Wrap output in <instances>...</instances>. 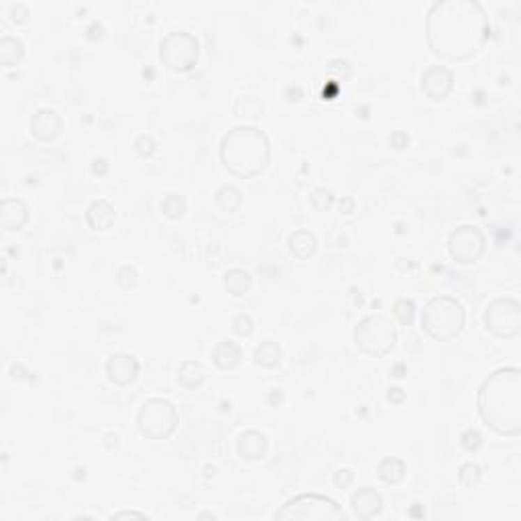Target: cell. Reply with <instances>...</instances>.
<instances>
[{
  "mask_svg": "<svg viewBox=\"0 0 521 521\" xmlns=\"http://www.w3.org/2000/svg\"><path fill=\"white\" fill-rule=\"evenodd\" d=\"M432 52L450 61H465L483 49L489 37V19L476 0H440L426 21Z\"/></svg>",
  "mask_w": 521,
  "mask_h": 521,
  "instance_id": "1",
  "label": "cell"
},
{
  "mask_svg": "<svg viewBox=\"0 0 521 521\" xmlns=\"http://www.w3.org/2000/svg\"><path fill=\"white\" fill-rule=\"evenodd\" d=\"M479 412L485 423L501 436L521 432V371L499 368L485 379L479 391Z\"/></svg>",
  "mask_w": 521,
  "mask_h": 521,
  "instance_id": "2",
  "label": "cell"
},
{
  "mask_svg": "<svg viewBox=\"0 0 521 521\" xmlns=\"http://www.w3.org/2000/svg\"><path fill=\"white\" fill-rule=\"evenodd\" d=\"M220 159L233 176L249 180L269 165L271 143L267 134L255 127H235L220 143Z\"/></svg>",
  "mask_w": 521,
  "mask_h": 521,
  "instance_id": "3",
  "label": "cell"
},
{
  "mask_svg": "<svg viewBox=\"0 0 521 521\" xmlns=\"http://www.w3.org/2000/svg\"><path fill=\"white\" fill-rule=\"evenodd\" d=\"M467 322V313L462 304L452 295H436L432 297L423 312H421V326L434 340L456 339Z\"/></svg>",
  "mask_w": 521,
  "mask_h": 521,
  "instance_id": "4",
  "label": "cell"
},
{
  "mask_svg": "<svg viewBox=\"0 0 521 521\" xmlns=\"http://www.w3.org/2000/svg\"><path fill=\"white\" fill-rule=\"evenodd\" d=\"M275 520H300V521H344L346 513L339 507L336 501L316 493H306L289 499L286 505L275 511Z\"/></svg>",
  "mask_w": 521,
  "mask_h": 521,
  "instance_id": "5",
  "label": "cell"
},
{
  "mask_svg": "<svg viewBox=\"0 0 521 521\" xmlns=\"http://www.w3.org/2000/svg\"><path fill=\"white\" fill-rule=\"evenodd\" d=\"M357 346L373 359H381L389 355L391 348L395 346L397 332L389 320L381 313H371L365 320L359 322L355 330Z\"/></svg>",
  "mask_w": 521,
  "mask_h": 521,
  "instance_id": "6",
  "label": "cell"
},
{
  "mask_svg": "<svg viewBox=\"0 0 521 521\" xmlns=\"http://www.w3.org/2000/svg\"><path fill=\"white\" fill-rule=\"evenodd\" d=\"M137 421H139L141 434L147 436L149 440H165L176 432V428L180 423V416H178V410L171 401L153 397V399L143 403V407L137 416Z\"/></svg>",
  "mask_w": 521,
  "mask_h": 521,
  "instance_id": "7",
  "label": "cell"
},
{
  "mask_svg": "<svg viewBox=\"0 0 521 521\" xmlns=\"http://www.w3.org/2000/svg\"><path fill=\"white\" fill-rule=\"evenodd\" d=\"M200 57V43L187 31H173L169 33L159 45V59L171 72H189L196 68Z\"/></svg>",
  "mask_w": 521,
  "mask_h": 521,
  "instance_id": "8",
  "label": "cell"
},
{
  "mask_svg": "<svg viewBox=\"0 0 521 521\" xmlns=\"http://www.w3.org/2000/svg\"><path fill=\"white\" fill-rule=\"evenodd\" d=\"M487 328L499 339H513L521 332V306L513 297H497L485 312Z\"/></svg>",
  "mask_w": 521,
  "mask_h": 521,
  "instance_id": "9",
  "label": "cell"
},
{
  "mask_svg": "<svg viewBox=\"0 0 521 521\" xmlns=\"http://www.w3.org/2000/svg\"><path fill=\"white\" fill-rule=\"evenodd\" d=\"M485 247H487L485 235L476 226H458L448 238V253L460 265L476 263L483 257Z\"/></svg>",
  "mask_w": 521,
  "mask_h": 521,
  "instance_id": "10",
  "label": "cell"
},
{
  "mask_svg": "<svg viewBox=\"0 0 521 521\" xmlns=\"http://www.w3.org/2000/svg\"><path fill=\"white\" fill-rule=\"evenodd\" d=\"M452 88H454V76L450 70H446L442 65H434L426 70L421 78V90L432 100H444L452 92Z\"/></svg>",
  "mask_w": 521,
  "mask_h": 521,
  "instance_id": "11",
  "label": "cell"
},
{
  "mask_svg": "<svg viewBox=\"0 0 521 521\" xmlns=\"http://www.w3.org/2000/svg\"><path fill=\"white\" fill-rule=\"evenodd\" d=\"M106 375L114 385H129L139 375V361L132 355L116 352L106 363Z\"/></svg>",
  "mask_w": 521,
  "mask_h": 521,
  "instance_id": "12",
  "label": "cell"
},
{
  "mask_svg": "<svg viewBox=\"0 0 521 521\" xmlns=\"http://www.w3.org/2000/svg\"><path fill=\"white\" fill-rule=\"evenodd\" d=\"M31 132L39 141L49 143L53 139H57L59 132H61V116L55 110H49V108L37 110L33 114V118H31Z\"/></svg>",
  "mask_w": 521,
  "mask_h": 521,
  "instance_id": "13",
  "label": "cell"
},
{
  "mask_svg": "<svg viewBox=\"0 0 521 521\" xmlns=\"http://www.w3.org/2000/svg\"><path fill=\"white\" fill-rule=\"evenodd\" d=\"M29 220V208L19 198H6L0 204V224L6 233L21 231Z\"/></svg>",
  "mask_w": 521,
  "mask_h": 521,
  "instance_id": "14",
  "label": "cell"
},
{
  "mask_svg": "<svg viewBox=\"0 0 521 521\" xmlns=\"http://www.w3.org/2000/svg\"><path fill=\"white\" fill-rule=\"evenodd\" d=\"M350 505L359 520H373L383 511V497L371 487H363L352 495Z\"/></svg>",
  "mask_w": 521,
  "mask_h": 521,
  "instance_id": "15",
  "label": "cell"
},
{
  "mask_svg": "<svg viewBox=\"0 0 521 521\" xmlns=\"http://www.w3.org/2000/svg\"><path fill=\"white\" fill-rule=\"evenodd\" d=\"M267 454V438L257 432V430H249L244 434H240L238 438V456L242 460H259Z\"/></svg>",
  "mask_w": 521,
  "mask_h": 521,
  "instance_id": "16",
  "label": "cell"
},
{
  "mask_svg": "<svg viewBox=\"0 0 521 521\" xmlns=\"http://www.w3.org/2000/svg\"><path fill=\"white\" fill-rule=\"evenodd\" d=\"M212 361H214V365L218 366V368H222V371H233L242 361V350H240V346L236 342H233V340H222V342H218L214 346Z\"/></svg>",
  "mask_w": 521,
  "mask_h": 521,
  "instance_id": "17",
  "label": "cell"
},
{
  "mask_svg": "<svg viewBox=\"0 0 521 521\" xmlns=\"http://www.w3.org/2000/svg\"><path fill=\"white\" fill-rule=\"evenodd\" d=\"M116 220V212L106 202V200H96L90 204L86 212V222L90 224L92 231H108Z\"/></svg>",
  "mask_w": 521,
  "mask_h": 521,
  "instance_id": "18",
  "label": "cell"
},
{
  "mask_svg": "<svg viewBox=\"0 0 521 521\" xmlns=\"http://www.w3.org/2000/svg\"><path fill=\"white\" fill-rule=\"evenodd\" d=\"M318 249V240L310 231H297L289 236V253L300 260H306L313 257Z\"/></svg>",
  "mask_w": 521,
  "mask_h": 521,
  "instance_id": "19",
  "label": "cell"
},
{
  "mask_svg": "<svg viewBox=\"0 0 521 521\" xmlns=\"http://www.w3.org/2000/svg\"><path fill=\"white\" fill-rule=\"evenodd\" d=\"M204 379H206L204 366L196 361H185L178 371V381L183 389H198L204 383Z\"/></svg>",
  "mask_w": 521,
  "mask_h": 521,
  "instance_id": "20",
  "label": "cell"
},
{
  "mask_svg": "<svg viewBox=\"0 0 521 521\" xmlns=\"http://www.w3.org/2000/svg\"><path fill=\"white\" fill-rule=\"evenodd\" d=\"M281 359H283V350L273 340L260 342L259 346L255 348V363L263 366V368H275L281 363Z\"/></svg>",
  "mask_w": 521,
  "mask_h": 521,
  "instance_id": "21",
  "label": "cell"
},
{
  "mask_svg": "<svg viewBox=\"0 0 521 521\" xmlns=\"http://www.w3.org/2000/svg\"><path fill=\"white\" fill-rule=\"evenodd\" d=\"M23 53H25V47L17 37L6 35L0 39V63L2 65H6V68L17 65L23 59Z\"/></svg>",
  "mask_w": 521,
  "mask_h": 521,
  "instance_id": "22",
  "label": "cell"
},
{
  "mask_svg": "<svg viewBox=\"0 0 521 521\" xmlns=\"http://www.w3.org/2000/svg\"><path fill=\"white\" fill-rule=\"evenodd\" d=\"M379 476L387 485H399L405 479V462L399 458H383L379 465Z\"/></svg>",
  "mask_w": 521,
  "mask_h": 521,
  "instance_id": "23",
  "label": "cell"
},
{
  "mask_svg": "<svg viewBox=\"0 0 521 521\" xmlns=\"http://www.w3.org/2000/svg\"><path fill=\"white\" fill-rule=\"evenodd\" d=\"M224 287L231 295L240 297L251 289V275L244 269H231L224 275Z\"/></svg>",
  "mask_w": 521,
  "mask_h": 521,
  "instance_id": "24",
  "label": "cell"
},
{
  "mask_svg": "<svg viewBox=\"0 0 521 521\" xmlns=\"http://www.w3.org/2000/svg\"><path fill=\"white\" fill-rule=\"evenodd\" d=\"M216 204H218V208L222 210V212L233 214L242 204V194H240V189L236 185H222L216 192Z\"/></svg>",
  "mask_w": 521,
  "mask_h": 521,
  "instance_id": "25",
  "label": "cell"
},
{
  "mask_svg": "<svg viewBox=\"0 0 521 521\" xmlns=\"http://www.w3.org/2000/svg\"><path fill=\"white\" fill-rule=\"evenodd\" d=\"M235 112L236 116H240V118L257 120L260 114H263V102H260L257 96H242V98H238V102H236Z\"/></svg>",
  "mask_w": 521,
  "mask_h": 521,
  "instance_id": "26",
  "label": "cell"
},
{
  "mask_svg": "<svg viewBox=\"0 0 521 521\" xmlns=\"http://www.w3.org/2000/svg\"><path fill=\"white\" fill-rule=\"evenodd\" d=\"M393 313L395 318L403 324V326H410L414 320H416V304L407 297H399L395 304H393Z\"/></svg>",
  "mask_w": 521,
  "mask_h": 521,
  "instance_id": "27",
  "label": "cell"
},
{
  "mask_svg": "<svg viewBox=\"0 0 521 521\" xmlns=\"http://www.w3.org/2000/svg\"><path fill=\"white\" fill-rule=\"evenodd\" d=\"M161 210L167 218H182L185 212V200L178 194H169L163 202H161Z\"/></svg>",
  "mask_w": 521,
  "mask_h": 521,
  "instance_id": "28",
  "label": "cell"
},
{
  "mask_svg": "<svg viewBox=\"0 0 521 521\" xmlns=\"http://www.w3.org/2000/svg\"><path fill=\"white\" fill-rule=\"evenodd\" d=\"M310 200H312L313 208L320 210V212H326V210H330L334 206V196L326 187H316L312 192V196H310Z\"/></svg>",
  "mask_w": 521,
  "mask_h": 521,
  "instance_id": "29",
  "label": "cell"
},
{
  "mask_svg": "<svg viewBox=\"0 0 521 521\" xmlns=\"http://www.w3.org/2000/svg\"><path fill=\"white\" fill-rule=\"evenodd\" d=\"M479 479H481V469H479L476 465H472V462L462 465L460 470H458V481H460L465 487H472V485H476V483H479Z\"/></svg>",
  "mask_w": 521,
  "mask_h": 521,
  "instance_id": "30",
  "label": "cell"
},
{
  "mask_svg": "<svg viewBox=\"0 0 521 521\" xmlns=\"http://www.w3.org/2000/svg\"><path fill=\"white\" fill-rule=\"evenodd\" d=\"M233 328H235V332L238 336H249L253 332V328H255L253 318L247 316V313H238L235 320H233Z\"/></svg>",
  "mask_w": 521,
  "mask_h": 521,
  "instance_id": "31",
  "label": "cell"
},
{
  "mask_svg": "<svg viewBox=\"0 0 521 521\" xmlns=\"http://www.w3.org/2000/svg\"><path fill=\"white\" fill-rule=\"evenodd\" d=\"M460 444L467 452H476L481 446H483V436L476 432V430H467L462 436H460Z\"/></svg>",
  "mask_w": 521,
  "mask_h": 521,
  "instance_id": "32",
  "label": "cell"
},
{
  "mask_svg": "<svg viewBox=\"0 0 521 521\" xmlns=\"http://www.w3.org/2000/svg\"><path fill=\"white\" fill-rule=\"evenodd\" d=\"M134 149H137V153L141 157H151L155 153L157 145L155 141H153V137H149V134H141L137 141H134Z\"/></svg>",
  "mask_w": 521,
  "mask_h": 521,
  "instance_id": "33",
  "label": "cell"
},
{
  "mask_svg": "<svg viewBox=\"0 0 521 521\" xmlns=\"http://www.w3.org/2000/svg\"><path fill=\"white\" fill-rule=\"evenodd\" d=\"M116 281L123 289H130L137 283V271L132 267H120L118 273H116Z\"/></svg>",
  "mask_w": 521,
  "mask_h": 521,
  "instance_id": "34",
  "label": "cell"
},
{
  "mask_svg": "<svg viewBox=\"0 0 521 521\" xmlns=\"http://www.w3.org/2000/svg\"><path fill=\"white\" fill-rule=\"evenodd\" d=\"M352 472L348 469H340L336 474H334V485L339 487V489H348L350 485H352Z\"/></svg>",
  "mask_w": 521,
  "mask_h": 521,
  "instance_id": "35",
  "label": "cell"
},
{
  "mask_svg": "<svg viewBox=\"0 0 521 521\" xmlns=\"http://www.w3.org/2000/svg\"><path fill=\"white\" fill-rule=\"evenodd\" d=\"M108 169H110V165H108V161H106L104 157H96L92 161V167H90L92 176H96V178H104L106 173H108Z\"/></svg>",
  "mask_w": 521,
  "mask_h": 521,
  "instance_id": "36",
  "label": "cell"
},
{
  "mask_svg": "<svg viewBox=\"0 0 521 521\" xmlns=\"http://www.w3.org/2000/svg\"><path fill=\"white\" fill-rule=\"evenodd\" d=\"M389 143L395 149H405V147L410 145V137H407V132H403V130H395L389 137Z\"/></svg>",
  "mask_w": 521,
  "mask_h": 521,
  "instance_id": "37",
  "label": "cell"
},
{
  "mask_svg": "<svg viewBox=\"0 0 521 521\" xmlns=\"http://www.w3.org/2000/svg\"><path fill=\"white\" fill-rule=\"evenodd\" d=\"M339 96H340V81H336V79H330V81H328V86L324 88L322 98H324V100H334V98H339Z\"/></svg>",
  "mask_w": 521,
  "mask_h": 521,
  "instance_id": "38",
  "label": "cell"
},
{
  "mask_svg": "<svg viewBox=\"0 0 521 521\" xmlns=\"http://www.w3.org/2000/svg\"><path fill=\"white\" fill-rule=\"evenodd\" d=\"M26 17H29V8L23 6V4H17V6L10 8V19L15 23H23V21H26Z\"/></svg>",
  "mask_w": 521,
  "mask_h": 521,
  "instance_id": "39",
  "label": "cell"
},
{
  "mask_svg": "<svg viewBox=\"0 0 521 521\" xmlns=\"http://www.w3.org/2000/svg\"><path fill=\"white\" fill-rule=\"evenodd\" d=\"M102 35H104V26L100 25V23H92V25L86 29V37L90 41H98V39H102Z\"/></svg>",
  "mask_w": 521,
  "mask_h": 521,
  "instance_id": "40",
  "label": "cell"
},
{
  "mask_svg": "<svg viewBox=\"0 0 521 521\" xmlns=\"http://www.w3.org/2000/svg\"><path fill=\"white\" fill-rule=\"evenodd\" d=\"M129 518H134V520H149L145 513H137V511H120V513H114L110 520H129Z\"/></svg>",
  "mask_w": 521,
  "mask_h": 521,
  "instance_id": "41",
  "label": "cell"
},
{
  "mask_svg": "<svg viewBox=\"0 0 521 521\" xmlns=\"http://www.w3.org/2000/svg\"><path fill=\"white\" fill-rule=\"evenodd\" d=\"M387 397H389V401H393V403H401V401L405 399V391L399 389V387H393V389H389V393H387Z\"/></svg>",
  "mask_w": 521,
  "mask_h": 521,
  "instance_id": "42",
  "label": "cell"
},
{
  "mask_svg": "<svg viewBox=\"0 0 521 521\" xmlns=\"http://www.w3.org/2000/svg\"><path fill=\"white\" fill-rule=\"evenodd\" d=\"M267 399H269V403H271V405H281V403H283V391L273 389L271 393H269V397H267Z\"/></svg>",
  "mask_w": 521,
  "mask_h": 521,
  "instance_id": "43",
  "label": "cell"
},
{
  "mask_svg": "<svg viewBox=\"0 0 521 521\" xmlns=\"http://www.w3.org/2000/svg\"><path fill=\"white\" fill-rule=\"evenodd\" d=\"M286 94L289 102H295V100H300V96H302V88H300V86H289L286 90Z\"/></svg>",
  "mask_w": 521,
  "mask_h": 521,
  "instance_id": "44",
  "label": "cell"
},
{
  "mask_svg": "<svg viewBox=\"0 0 521 521\" xmlns=\"http://www.w3.org/2000/svg\"><path fill=\"white\" fill-rule=\"evenodd\" d=\"M340 210H342L344 214H350V212L355 210V200H352V198H344V200L340 202Z\"/></svg>",
  "mask_w": 521,
  "mask_h": 521,
  "instance_id": "45",
  "label": "cell"
},
{
  "mask_svg": "<svg viewBox=\"0 0 521 521\" xmlns=\"http://www.w3.org/2000/svg\"><path fill=\"white\" fill-rule=\"evenodd\" d=\"M410 515H412V518H423V515H426V511H423V509H421V507L416 503V505L410 509Z\"/></svg>",
  "mask_w": 521,
  "mask_h": 521,
  "instance_id": "46",
  "label": "cell"
},
{
  "mask_svg": "<svg viewBox=\"0 0 521 521\" xmlns=\"http://www.w3.org/2000/svg\"><path fill=\"white\" fill-rule=\"evenodd\" d=\"M393 375H395V377H403V375H405V368H403V365L393 366Z\"/></svg>",
  "mask_w": 521,
  "mask_h": 521,
  "instance_id": "47",
  "label": "cell"
}]
</instances>
